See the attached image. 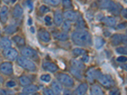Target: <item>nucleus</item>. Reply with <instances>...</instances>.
I'll return each instance as SVG.
<instances>
[{
    "instance_id": "e433bc0d",
    "label": "nucleus",
    "mask_w": 127,
    "mask_h": 95,
    "mask_svg": "<svg viewBox=\"0 0 127 95\" xmlns=\"http://www.w3.org/2000/svg\"><path fill=\"white\" fill-rule=\"evenodd\" d=\"M40 79L42 81H44L45 82H49L51 81V76L49 74H45V75H42L40 77Z\"/></svg>"
},
{
    "instance_id": "f8f14e48",
    "label": "nucleus",
    "mask_w": 127,
    "mask_h": 95,
    "mask_svg": "<svg viewBox=\"0 0 127 95\" xmlns=\"http://www.w3.org/2000/svg\"><path fill=\"white\" fill-rule=\"evenodd\" d=\"M8 13V9L7 6H3L0 11V21L2 24H5L7 22Z\"/></svg>"
},
{
    "instance_id": "7c9ffc66",
    "label": "nucleus",
    "mask_w": 127,
    "mask_h": 95,
    "mask_svg": "<svg viewBox=\"0 0 127 95\" xmlns=\"http://www.w3.org/2000/svg\"><path fill=\"white\" fill-rule=\"evenodd\" d=\"M62 30L64 32H69L71 29V24L69 20H65V22H64L63 25L62 27Z\"/></svg>"
},
{
    "instance_id": "a18cd8bd",
    "label": "nucleus",
    "mask_w": 127,
    "mask_h": 95,
    "mask_svg": "<svg viewBox=\"0 0 127 95\" xmlns=\"http://www.w3.org/2000/svg\"><path fill=\"white\" fill-rule=\"evenodd\" d=\"M27 4H28V6L29 7V8L31 11L33 9V3H32V2L31 1H30V0H29V1H28V3Z\"/></svg>"
},
{
    "instance_id": "b1692460",
    "label": "nucleus",
    "mask_w": 127,
    "mask_h": 95,
    "mask_svg": "<svg viewBox=\"0 0 127 95\" xmlns=\"http://www.w3.org/2000/svg\"><path fill=\"white\" fill-rule=\"evenodd\" d=\"M0 46H1L3 48L6 49L8 48L11 47L12 46V42L7 37H3L1 41H0Z\"/></svg>"
},
{
    "instance_id": "c85d7f7f",
    "label": "nucleus",
    "mask_w": 127,
    "mask_h": 95,
    "mask_svg": "<svg viewBox=\"0 0 127 95\" xmlns=\"http://www.w3.org/2000/svg\"><path fill=\"white\" fill-rule=\"evenodd\" d=\"M105 43V40H104L102 38H101V37H97V38H96L95 41V48H96L97 49H100V48L104 46Z\"/></svg>"
},
{
    "instance_id": "6ab92c4d",
    "label": "nucleus",
    "mask_w": 127,
    "mask_h": 95,
    "mask_svg": "<svg viewBox=\"0 0 127 95\" xmlns=\"http://www.w3.org/2000/svg\"><path fill=\"white\" fill-rule=\"evenodd\" d=\"M95 71H96L93 68H90L87 71L86 73V78L89 82L92 83L94 82V79H95Z\"/></svg>"
},
{
    "instance_id": "4d7b16f0",
    "label": "nucleus",
    "mask_w": 127,
    "mask_h": 95,
    "mask_svg": "<svg viewBox=\"0 0 127 95\" xmlns=\"http://www.w3.org/2000/svg\"><path fill=\"white\" fill-rule=\"evenodd\" d=\"M0 36H1V31H0Z\"/></svg>"
},
{
    "instance_id": "aec40b11",
    "label": "nucleus",
    "mask_w": 127,
    "mask_h": 95,
    "mask_svg": "<svg viewBox=\"0 0 127 95\" xmlns=\"http://www.w3.org/2000/svg\"><path fill=\"white\" fill-rule=\"evenodd\" d=\"M23 14V9L19 4H17L15 6L13 11V16L15 18H19Z\"/></svg>"
},
{
    "instance_id": "a211bd4d",
    "label": "nucleus",
    "mask_w": 127,
    "mask_h": 95,
    "mask_svg": "<svg viewBox=\"0 0 127 95\" xmlns=\"http://www.w3.org/2000/svg\"><path fill=\"white\" fill-rule=\"evenodd\" d=\"M110 12L113 13V14L116 15H118L120 13V8H119V6L116 3H114L113 1H111V3H110L109 6L108 8Z\"/></svg>"
},
{
    "instance_id": "dca6fc26",
    "label": "nucleus",
    "mask_w": 127,
    "mask_h": 95,
    "mask_svg": "<svg viewBox=\"0 0 127 95\" xmlns=\"http://www.w3.org/2000/svg\"><path fill=\"white\" fill-rule=\"evenodd\" d=\"M70 72H71V74H72L76 79H78V80L81 81V80L83 79V75L82 73H81V70L76 69V68L75 67H71L70 68Z\"/></svg>"
},
{
    "instance_id": "6e6d98bb",
    "label": "nucleus",
    "mask_w": 127,
    "mask_h": 95,
    "mask_svg": "<svg viewBox=\"0 0 127 95\" xmlns=\"http://www.w3.org/2000/svg\"><path fill=\"white\" fill-rule=\"evenodd\" d=\"M0 6H1V0H0Z\"/></svg>"
},
{
    "instance_id": "7ed1b4c3",
    "label": "nucleus",
    "mask_w": 127,
    "mask_h": 95,
    "mask_svg": "<svg viewBox=\"0 0 127 95\" xmlns=\"http://www.w3.org/2000/svg\"><path fill=\"white\" fill-rule=\"evenodd\" d=\"M97 79L100 84L105 88L109 89L114 86V82L113 78L108 74H102L100 73L97 77Z\"/></svg>"
},
{
    "instance_id": "c9c22d12",
    "label": "nucleus",
    "mask_w": 127,
    "mask_h": 95,
    "mask_svg": "<svg viewBox=\"0 0 127 95\" xmlns=\"http://www.w3.org/2000/svg\"><path fill=\"white\" fill-rule=\"evenodd\" d=\"M116 52H117L118 53L121 54V55H127V48L125 47H119L118 48H116Z\"/></svg>"
},
{
    "instance_id": "864d4df0",
    "label": "nucleus",
    "mask_w": 127,
    "mask_h": 95,
    "mask_svg": "<svg viewBox=\"0 0 127 95\" xmlns=\"http://www.w3.org/2000/svg\"><path fill=\"white\" fill-rule=\"evenodd\" d=\"M3 1L5 2L6 3H8L10 2V0H3Z\"/></svg>"
},
{
    "instance_id": "4468645a",
    "label": "nucleus",
    "mask_w": 127,
    "mask_h": 95,
    "mask_svg": "<svg viewBox=\"0 0 127 95\" xmlns=\"http://www.w3.org/2000/svg\"><path fill=\"white\" fill-rule=\"evenodd\" d=\"M54 24L57 26H60L62 24L63 17H62V14L60 10H57L55 13H54Z\"/></svg>"
},
{
    "instance_id": "f03ea898",
    "label": "nucleus",
    "mask_w": 127,
    "mask_h": 95,
    "mask_svg": "<svg viewBox=\"0 0 127 95\" xmlns=\"http://www.w3.org/2000/svg\"><path fill=\"white\" fill-rule=\"evenodd\" d=\"M56 77L59 82L66 88H72L74 84V82L72 78L67 74L63 73H57Z\"/></svg>"
},
{
    "instance_id": "58836bf2",
    "label": "nucleus",
    "mask_w": 127,
    "mask_h": 95,
    "mask_svg": "<svg viewBox=\"0 0 127 95\" xmlns=\"http://www.w3.org/2000/svg\"><path fill=\"white\" fill-rule=\"evenodd\" d=\"M39 10H40V12H41L42 13H47L48 12H49L50 11L49 8L48 7H46V6H45V5H42L40 7V8H39Z\"/></svg>"
},
{
    "instance_id": "79ce46f5",
    "label": "nucleus",
    "mask_w": 127,
    "mask_h": 95,
    "mask_svg": "<svg viewBox=\"0 0 127 95\" xmlns=\"http://www.w3.org/2000/svg\"><path fill=\"white\" fill-rule=\"evenodd\" d=\"M116 60H117L118 62H122V63H123V62H127V57L123 56H120V57L118 58Z\"/></svg>"
},
{
    "instance_id": "1a4fd4ad",
    "label": "nucleus",
    "mask_w": 127,
    "mask_h": 95,
    "mask_svg": "<svg viewBox=\"0 0 127 95\" xmlns=\"http://www.w3.org/2000/svg\"><path fill=\"white\" fill-rule=\"evenodd\" d=\"M64 17L67 20H69V22H74L78 19V16L76 12L72 10H67L64 13Z\"/></svg>"
},
{
    "instance_id": "72a5a7b5",
    "label": "nucleus",
    "mask_w": 127,
    "mask_h": 95,
    "mask_svg": "<svg viewBox=\"0 0 127 95\" xmlns=\"http://www.w3.org/2000/svg\"><path fill=\"white\" fill-rule=\"evenodd\" d=\"M62 5L65 9H70L72 8L71 0H62Z\"/></svg>"
},
{
    "instance_id": "f704fd0d",
    "label": "nucleus",
    "mask_w": 127,
    "mask_h": 95,
    "mask_svg": "<svg viewBox=\"0 0 127 95\" xmlns=\"http://www.w3.org/2000/svg\"><path fill=\"white\" fill-rule=\"evenodd\" d=\"M43 1L47 4L54 6H58L61 3V0H43Z\"/></svg>"
},
{
    "instance_id": "49530a36",
    "label": "nucleus",
    "mask_w": 127,
    "mask_h": 95,
    "mask_svg": "<svg viewBox=\"0 0 127 95\" xmlns=\"http://www.w3.org/2000/svg\"><path fill=\"white\" fill-rule=\"evenodd\" d=\"M121 13L125 19H127V9H123V10L121 11Z\"/></svg>"
},
{
    "instance_id": "ddd939ff",
    "label": "nucleus",
    "mask_w": 127,
    "mask_h": 95,
    "mask_svg": "<svg viewBox=\"0 0 127 95\" xmlns=\"http://www.w3.org/2000/svg\"><path fill=\"white\" fill-rule=\"evenodd\" d=\"M88 84L87 83H82L76 89L75 91L74 92V95H82L86 94L88 90Z\"/></svg>"
},
{
    "instance_id": "9b49d317",
    "label": "nucleus",
    "mask_w": 127,
    "mask_h": 95,
    "mask_svg": "<svg viewBox=\"0 0 127 95\" xmlns=\"http://www.w3.org/2000/svg\"><path fill=\"white\" fill-rule=\"evenodd\" d=\"M39 90V88L36 85H29L25 87L22 90V93L24 95H31L36 93Z\"/></svg>"
},
{
    "instance_id": "8fccbe9b",
    "label": "nucleus",
    "mask_w": 127,
    "mask_h": 95,
    "mask_svg": "<svg viewBox=\"0 0 127 95\" xmlns=\"http://www.w3.org/2000/svg\"><path fill=\"white\" fill-rule=\"evenodd\" d=\"M104 36H106V37H109V36L111 35V33H110L109 32H108V31H105L104 32Z\"/></svg>"
},
{
    "instance_id": "20e7f679",
    "label": "nucleus",
    "mask_w": 127,
    "mask_h": 95,
    "mask_svg": "<svg viewBox=\"0 0 127 95\" xmlns=\"http://www.w3.org/2000/svg\"><path fill=\"white\" fill-rule=\"evenodd\" d=\"M17 63L19 65L27 71L32 72L35 71L36 69V67L34 63L24 56H20L18 58Z\"/></svg>"
},
{
    "instance_id": "c756f323",
    "label": "nucleus",
    "mask_w": 127,
    "mask_h": 95,
    "mask_svg": "<svg viewBox=\"0 0 127 95\" xmlns=\"http://www.w3.org/2000/svg\"><path fill=\"white\" fill-rule=\"evenodd\" d=\"M72 54L76 56H79L83 55L87 53V51L85 49H81V48H75L72 50Z\"/></svg>"
},
{
    "instance_id": "4c0bfd02",
    "label": "nucleus",
    "mask_w": 127,
    "mask_h": 95,
    "mask_svg": "<svg viewBox=\"0 0 127 95\" xmlns=\"http://www.w3.org/2000/svg\"><path fill=\"white\" fill-rule=\"evenodd\" d=\"M43 94L46 95H54V93L52 89H49V88H45L43 90Z\"/></svg>"
},
{
    "instance_id": "393cba45",
    "label": "nucleus",
    "mask_w": 127,
    "mask_h": 95,
    "mask_svg": "<svg viewBox=\"0 0 127 95\" xmlns=\"http://www.w3.org/2000/svg\"><path fill=\"white\" fill-rule=\"evenodd\" d=\"M54 38L56 39L61 41H66L69 39V36L67 34L66 32H58L54 34Z\"/></svg>"
},
{
    "instance_id": "0eeeda50",
    "label": "nucleus",
    "mask_w": 127,
    "mask_h": 95,
    "mask_svg": "<svg viewBox=\"0 0 127 95\" xmlns=\"http://www.w3.org/2000/svg\"><path fill=\"white\" fill-rule=\"evenodd\" d=\"M0 72L4 75H12L13 72V65L10 62H3L0 65Z\"/></svg>"
},
{
    "instance_id": "cd10ccee",
    "label": "nucleus",
    "mask_w": 127,
    "mask_h": 95,
    "mask_svg": "<svg viewBox=\"0 0 127 95\" xmlns=\"http://www.w3.org/2000/svg\"><path fill=\"white\" fill-rule=\"evenodd\" d=\"M91 95H104V92L100 87L97 85H94L91 88Z\"/></svg>"
},
{
    "instance_id": "37998d69",
    "label": "nucleus",
    "mask_w": 127,
    "mask_h": 95,
    "mask_svg": "<svg viewBox=\"0 0 127 95\" xmlns=\"http://www.w3.org/2000/svg\"><path fill=\"white\" fill-rule=\"evenodd\" d=\"M81 60L83 62H88V60H89V57H88V55H87L86 54L83 55V57L81 58Z\"/></svg>"
},
{
    "instance_id": "a878e982",
    "label": "nucleus",
    "mask_w": 127,
    "mask_h": 95,
    "mask_svg": "<svg viewBox=\"0 0 127 95\" xmlns=\"http://www.w3.org/2000/svg\"><path fill=\"white\" fill-rule=\"evenodd\" d=\"M19 82H20V85L22 86L26 87L27 86L31 84L32 81L28 77L22 75V76L20 77V78H19Z\"/></svg>"
},
{
    "instance_id": "423d86ee",
    "label": "nucleus",
    "mask_w": 127,
    "mask_h": 95,
    "mask_svg": "<svg viewBox=\"0 0 127 95\" xmlns=\"http://www.w3.org/2000/svg\"><path fill=\"white\" fill-rule=\"evenodd\" d=\"M3 55L6 59L10 61H13L17 58L18 52L14 48H8L3 50Z\"/></svg>"
},
{
    "instance_id": "09e8293b",
    "label": "nucleus",
    "mask_w": 127,
    "mask_h": 95,
    "mask_svg": "<svg viewBox=\"0 0 127 95\" xmlns=\"http://www.w3.org/2000/svg\"><path fill=\"white\" fill-rule=\"evenodd\" d=\"M122 43L127 44V35L122 34Z\"/></svg>"
},
{
    "instance_id": "5fc2aeb1",
    "label": "nucleus",
    "mask_w": 127,
    "mask_h": 95,
    "mask_svg": "<svg viewBox=\"0 0 127 95\" xmlns=\"http://www.w3.org/2000/svg\"><path fill=\"white\" fill-rule=\"evenodd\" d=\"M15 1H16V0H12V3H15Z\"/></svg>"
},
{
    "instance_id": "bb28decb",
    "label": "nucleus",
    "mask_w": 127,
    "mask_h": 95,
    "mask_svg": "<svg viewBox=\"0 0 127 95\" xmlns=\"http://www.w3.org/2000/svg\"><path fill=\"white\" fill-rule=\"evenodd\" d=\"M19 30L18 27L15 25H9L4 29V32L7 34H13Z\"/></svg>"
},
{
    "instance_id": "6e6552de",
    "label": "nucleus",
    "mask_w": 127,
    "mask_h": 95,
    "mask_svg": "<svg viewBox=\"0 0 127 95\" xmlns=\"http://www.w3.org/2000/svg\"><path fill=\"white\" fill-rule=\"evenodd\" d=\"M42 67H43V69L45 71H48V72H52V73H54V72H57L59 69V68H58L57 65L56 64L50 62H43Z\"/></svg>"
},
{
    "instance_id": "f257e3e1",
    "label": "nucleus",
    "mask_w": 127,
    "mask_h": 95,
    "mask_svg": "<svg viewBox=\"0 0 127 95\" xmlns=\"http://www.w3.org/2000/svg\"><path fill=\"white\" fill-rule=\"evenodd\" d=\"M71 38L75 45L80 46H90L92 45V39L88 31L82 29L73 32Z\"/></svg>"
},
{
    "instance_id": "603ef678",
    "label": "nucleus",
    "mask_w": 127,
    "mask_h": 95,
    "mask_svg": "<svg viewBox=\"0 0 127 95\" xmlns=\"http://www.w3.org/2000/svg\"><path fill=\"white\" fill-rule=\"evenodd\" d=\"M31 31L32 33H34V32H35L34 28V27H31Z\"/></svg>"
},
{
    "instance_id": "3c124183",
    "label": "nucleus",
    "mask_w": 127,
    "mask_h": 95,
    "mask_svg": "<svg viewBox=\"0 0 127 95\" xmlns=\"http://www.w3.org/2000/svg\"><path fill=\"white\" fill-rule=\"evenodd\" d=\"M28 24H29V25H31L32 23V19H31V18L29 19V20H28Z\"/></svg>"
},
{
    "instance_id": "39448f33",
    "label": "nucleus",
    "mask_w": 127,
    "mask_h": 95,
    "mask_svg": "<svg viewBox=\"0 0 127 95\" xmlns=\"http://www.w3.org/2000/svg\"><path fill=\"white\" fill-rule=\"evenodd\" d=\"M20 53H21L22 56L26 58H28L34 60L39 59L38 53L36 52V51L32 49L31 48H22V49L20 51Z\"/></svg>"
},
{
    "instance_id": "a19ab883",
    "label": "nucleus",
    "mask_w": 127,
    "mask_h": 95,
    "mask_svg": "<svg viewBox=\"0 0 127 95\" xmlns=\"http://www.w3.org/2000/svg\"><path fill=\"white\" fill-rule=\"evenodd\" d=\"M16 86V83L14 82V81H8V82L6 83V86L8 87V88H13V87H15Z\"/></svg>"
},
{
    "instance_id": "412c9836",
    "label": "nucleus",
    "mask_w": 127,
    "mask_h": 95,
    "mask_svg": "<svg viewBox=\"0 0 127 95\" xmlns=\"http://www.w3.org/2000/svg\"><path fill=\"white\" fill-rule=\"evenodd\" d=\"M111 43L113 46H118L122 43V34H114L111 38Z\"/></svg>"
},
{
    "instance_id": "ea45409f",
    "label": "nucleus",
    "mask_w": 127,
    "mask_h": 95,
    "mask_svg": "<svg viewBox=\"0 0 127 95\" xmlns=\"http://www.w3.org/2000/svg\"><path fill=\"white\" fill-rule=\"evenodd\" d=\"M45 20L46 22L47 25H52V19L49 16H46L45 18Z\"/></svg>"
},
{
    "instance_id": "2f4dec72",
    "label": "nucleus",
    "mask_w": 127,
    "mask_h": 95,
    "mask_svg": "<svg viewBox=\"0 0 127 95\" xmlns=\"http://www.w3.org/2000/svg\"><path fill=\"white\" fill-rule=\"evenodd\" d=\"M111 0H100L99 2V7L101 9H107L109 6Z\"/></svg>"
},
{
    "instance_id": "473e14b6",
    "label": "nucleus",
    "mask_w": 127,
    "mask_h": 95,
    "mask_svg": "<svg viewBox=\"0 0 127 95\" xmlns=\"http://www.w3.org/2000/svg\"><path fill=\"white\" fill-rule=\"evenodd\" d=\"M77 22H76V27L78 29H82L85 27V24L84 22L83 19L82 17H79L77 19Z\"/></svg>"
},
{
    "instance_id": "9d476101",
    "label": "nucleus",
    "mask_w": 127,
    "mask_h": 95,
    "mask_svg": "<svg viewBox=\"0 0 127 95\" xmlns=\"http://www.w3.org/2000/svg\"><path fill=\"white\" fill-rule=\"evenodd\" d=\"M38 37L39 39L45 43L49 42L51 39V36L50 33L45 29H41L38 32Z\"/></svg>"
},
{
    "instance_id": "4be33fe9",
    "label": "nucleus",
    "mask_w": 127,
    "mask_h": 95,
    "mask_svg": "<svg viewBox=\"0 0 127 95\" xmlns=\"http://www.w3.org/2000/svg\"><path fill=\"white\" fill-rule=\"evenodd\" d=\"M13 40L15 43L16 44V45L19 48L24 47L26 45L24 39L19 36H15L13 38Z\"/></svg>"
},
{
    "instance_id": "c03bdc74",
    "label": "nucleus",
    "mask_w": 127,
    "mask_h": 95,
    "mask_svg": "<svg viewBox=\"0 0 127 95\" xmlns=\"http://www.w3.org/2000/svg\"><path fill=\"white\" fill-rule=\"evenodd\" d=\"M110 95H118L120 93V91L118 89H114L112 91H110Z\"/></svg>"
},
{
    "instance_id": "f3484780",
    "label": "nucleus",
    "mask_w": 127,
    "mask_h": 95,
    "mask_svg": "<svg viewBox=\"0 0 127 95\" xmlns=\"http://www.w3.org/2000/svg\"><path fill=\"white\" fill-rule=\"evenodd\" d=\"M53 91H54V94H57V95H60L62 91V88L61 86V83L58 82L57 81H53L51 84Z\"/></svg>"
},
{
    "instance_id": "5701e85b",
    "label": "nucleus",
    "mask_w": 127,
    "mask_h": 95,
    "mask_svg": "<svg viewBox=\"0 0 127 95\" xmlns=\"http://www.w3.org/2000/svg\"><path fill=\"white\" fill-rule=\"evenodd\" d=\"M71 64L72 65V67L76 68V69H78L81 70V71L85 69V65H84L82 62L79 60H77L76 59L71 60Z\"/></svg>"
},
{
    "instance_id": "de8ad7c7",
    "label": "nucleus",
    "mask_w": 127,
    "mask_h": 95,
    "mask_svg": "<svg viewBox=\"0 0 127 95\" xmlns=\"http://www.w3.org/2000/svg\"><path fill=\"white\" fill-rule=\"evenodd\" d=\"M126 28V23L120 24L118 25V29H124Z\"/></svg>"
},
{
    "instance_id": "2eb2a0df",
    "label": "nucleus",
    "mask_w": 127,
    "mask_h": 95,
    "mask_svg": "<svg viewBox=\"0 0 127 95\" xmlns=\"http://www.w3.org/2000/svg\"><path fill=\"white\" fill-rule=\"evenodd\" d=\"M102 22L108 27H114L116 24V20L114 18L112 17H105L102 19Z\"/></svg>"
}]
</instances>
